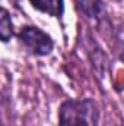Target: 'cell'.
<instances>
[{"instance_id":"5b68a950","label":"cell","mask_w":124,"mask_h":126,"mask_svg":"<svg viewBox=\"0 0 124 126\" xmlns=\"http://www.w3.org/2000/svg\"><path fill=\"white\" fill-rule=\"evenodd\" d=\"M13 35V25H12V19L9 16V12L1 7V13H0V37L3 43H7Z\"/></svg>"},{"instance_id":"7a4b0ae2","label":"cell","mask_w":124,"mask_h":126,"mask_svg":"<svg viewBox=\"0 0 124 126\" xmlns=\"http://www.w3.org/2000/svg\"><path fill=\"white\" fill-rule=\"evenodd\" d=\"M21 43L35 56H47L53 51V40L37 27H24L19 32Z\"/></svg>"},{"instance_id":"6da1fadb","label":"cell","mask_w":124,"mask_h":126,"mask_svg":"<svg viewBox=\"0 0 124 126\" xmlns=\"http://www.w3.org/2000/svg\"><path fill=\"white\" fill-rule=\"evenodd\" d=\"M99 111L89 98L66 100L59 110V126H98Z\"/></svg>"},{"instance_id":"3957f363","label":"cell","mask_w":124,"mask_h":126,"mask_svg":"<svg viewBox=\"0 0 124 126\" xmlns=\"http://www.w3.org/2000/svg\"><path fill=\"white\" fill-rule=\"evenodd\" d=\"M77 4L82 13L95 24H99L107 19V10L102 0H77Z\"/></svg>"},{"instance_id":"277c9868","label":"cell","mask_w":124,"mask_h":126,"mask_svg":"<svg viewBox=\"0 0 124 126\" xmlns=\"http://www.w3.org/2000/svg\"><path fill=\"white\" fill-rule=\"evenodd\" d=\"M34 9L54 18H60L64 12V0H29Z\"/></svg>"}]
</instances>
